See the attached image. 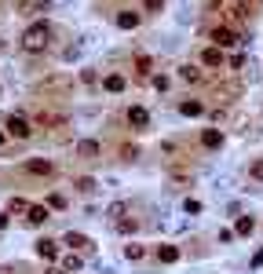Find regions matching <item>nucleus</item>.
I'll list each match as a JSON object with an SVG mask.
<instances>
[{"label":"nucleus","instance_id":"1","mask_svg":"<svg viewBox=\"0 0 263 274\" xmlns=\"http://www.w3.org/2000/svg\"><path fill=\"white\" fill-rule=\"evenodd\" d=\"M48 41H51V22H44V18H37L33 26H26V30H22V51H30V55L44 51V48H48Z\"/></svg>","mask_w":263,"mask_h":274},{"label":"nucleus","instance_id":"2","mask_svg":"<svg viewBox=\"0 0 263 274\" xmlns=\"http://www.w3.org/2000/svg\"><path fill=\"white\" fill-rule=\"evenodd\" d=\"M7 136H15V139H30V136H33V125L22 117V113H11V117H7Z\"/></svg>","mask_w":263,"mask_h":274},{"label":"nucleus","instance_id":"3","mask_svg":"<svg viewBox=\"0 0 263 274\" xmlns=\"http://www.w3.org/2000/svg\"><path fill=\"white\" fill-rule=\"evenodd\" d=\"M209 41L216 44V48H234V44H238V33L227 30V26H216V30L209 33Z\"/></svg>","mask_w":263,"mask_h":274},{"label":"nucleus","instance_id":"4","mask_svg":"<svg viewBox=\"0 0 263 274\" xmlns=\"http://www.w3.org/2000/svg\"><path fill=\"white\" fill-rule=\"evenodd\" d=\"M26 223L30 227H44L48 223V205H30V209H26Z\"/></svg>","mask_w":263,"mask_h":274},{"label":"nucleus","instance_id":"5","mask_svg":"<svg viewBox=\"0 0 263 274\" xmlns=\"http://www.w3.org/2000/svg\"><path fill=\"white\" fill-rule=\"evenodd\" d=\"M26 172H30V176H51L55 165L44 161V157H30V161H26Z\"/></svg>","mask_w":263,"mask_h":274},{"label":"nucleus","instance_id":"6","mask_svg":"<svg viewBox=\"0 0 263 274\" xmlns=\"http://www.w3.org/2000/svg\"><path fill=\"white\" fill-rule=\"evenodd\" d=\"M37 256H41V260H55V256H59V241L41 238V241H37Z\"/></svg>","mask_w":263,"mask_h":274},{"label":"nucleus","instance_id":"7","mask_svg":"<svg viewBox=\"0 0 263 274\" xmlns=\"http://www.w3.org/2000/svg\"><path fill=\"white\" fill-rule=\"evenodd\" d=\"M128 125H132V128H146V125H150V113H146L143 106H128Z\"/></svg>","mask_w":263,"mask_h":274},{"label":"nucleus","instance_id":"8","mask_svg":"<svg viewBox=\"0 0 263 274\" xmlns=\"http://www.w3.org/2000/svg\"><path fill=\"white\" fill-rule=\"evenodd\" d=\"M179 113H183V117H201V113H205V102H197V99H183V102H179Z\"/></svg>","mask_w":263,"mask_h":274},{"label":"nucleus","instance_id":"9","mask_svg":"<svg viewBox=\"0 0 263 274\" xmlns=\"http://www.w3.org/2000/svg\"><path fill=\"white\" fill-rule=\"evenodd\" d=\"M201 143L209 146V150L223 146V132H219V128H205V132H201Z\"/></svg>","mask_w":263,"mask_h":274},{"label":"nucleus","instance_id":"10","mask_svg":"<svg viewBox=\"0 0 263 274\" xmlns=\"http://www.w3.org/2000/svg\"><path fill=\"white\" fill-rule=\"evenodd\" d=\"M157 260L161 263H175L179 260V249H175V245H161V249H157Z\"/></svg>","mask_w":263,"mask_h":274},{"label":"nucleus","instance_id":"11","mask_svg":"<svg viewBox=\"0 0 263 274\" xmlns=\"http://www.w3.org/2000/svg\"><path fill=\"white\" fill-rule=\"evenodd\" d=\"M77 154H81V157H95V154H99V143H95V139H81V143H77Z\"/></svg>","mask_w":263,"mask_h":274},{"label":"nucleus","instance_id":"12","mask_svg":"<svg viewBox=\"0 0 263 274\" xmlns=\"http://www.w3.org/2000/svg\"><path fill=\"white\" fill-rule=\"evenodd\" d=\"M201 62H205V66H223L219 48H205V51H201Z\"/></svg>","mask_w":263,"mask_h":274},{"label":"nucleus","instance_id":"13","mask_svg":"<svg viewBox=\"0 0 263 274\" xmlns=\"http://www.w3.org/2000/svg\"><path fill=\"white\" fill-rule=\"evenodd\" d=\"M66 245H70V249H88V238H84V234H77V230H70V234H66Z\"/></svg>","mask_w":263,"mask_h":274},{"label":"nucleus","instance_id":"14","mask_svg":"<svg viewBox=\"0 0 263 274\" xmlns=\"http://www.w3.org/2000/svg\"><path fill=\"white\" fill-rule=\"evenodd\" d=\"M102 88L106 91H125V77H121V73H110V77L102 81Z\"/></svg>","mask_w":263,"mask_h":274},{"label":"nucleus","instance_id":"15","mask_svg":"<svg viewBox=\"0 0 263 274\" xmlns=\"http://www.w3.org/2000/svg\"><path fill=\"white\" fill-rule=\"evenodd\" d=\"M117 26H121V30H135V26H139V15H135V11L117 15Z\"/></svg>","mask_w":263,"mask_h":274},{"label":"nucleus","instance_id":"16","mask_svg":"<svg viewBox=\"0 0 263 274\" xmlns=\"http://www.w3.org/2000/svg\"><path fill=\"white\" fill-rule=\"evenodd\" d=\"M252 230H256V220H252V216H241V220H238V234H241V238H249Z\"/></svg>","mask_w":263,"mask_h":274},{"label":"nucleus","instance_id":"17","mask_svg":"<svg viewBox=\"0 0 263 274\" xmlns=\"http://www.w3.org/2000/svg\"><path fill=\"white\" fill-rule=\"evenodd\" d=\"M125 256H128V260H143L146 249H143V245H125Z\"/></svg>","mask_w":263,"mask_h":274},{"label":"nucleus","instance_id":"18","mask_svg":"<svg viewBox=\"0 0 263 274\" xmlns=\"http://www.w3.org/2000/svg\"><path fill=\"white\" fill-rule=\"evenodd\" d=\"M183 81L197 84V81H201V70H197V66H183Z\"/></svg>","mask_w":263,"mask_h":274},{"label":"nucleus","instance_id":"19","mask_svg":"<svg viewBox=\"0 0 263 274\" xmlns=\"http://www.w3.org/2000/svg\"><path fill=\"white\" fill-rule=\"evenodd\" d=\"M62 271H66V274L81 271V256H66V260H62Z\"/></svg>","mask_w":263,"mask_h":274},{"label":"nucleus","instance_id":"20","mask_svg":"<svg viewBox=\"0 0 263 274\" xmlns=\"http://www.w3.org/2000/svg\"><path fill=\"white\" fill-rule=\"evenodd\" d=\"M26 209H30L26 197H11V205H7V212H26Z\"/></svg>","mask_w":263,"mask_h":274},{"label":"nucleus","instance_id":"21","mask_svg":"<svg viewBox=\"0 0 263 274\" xmlns=\"http://www.w3.org/2000/svg\"><path fill=\"white\" fill-rule=\"evenodd\" d=\"M48 209H66V197L62 194H51L48 197Z\"/></svg>","mask_w":263,"mask_h":274},{"label":"nucleus","instance_id":"22","mask_svg":"<svg viewBox=\"0 0 263 274\" xmlns=\"http://www.w3.org/2000/svg\"><path fill=\"white\" fill-rule=\"evenodd\" d=\"M249 172H252V179H256V183H263V161H252Z\"/></svg>","mask_w":263,"mask_h":274},{"label":"nucleus","instance_id":"23","mask_svg":"<svg viewBox=\"0 0 263 274\" xmlns=\"http://www.w3.org/2000/svg\"><path fill=\"white\" fill-rule=\"evenodd\" d=\"M154 88L157 91H168V77H165V73H157V77H154Z\"/></svg>","mask_w":263,"mask_h":274},{"label":"nucleus","instance_id":"24","mask_svg":"<svg viewBox=\"0 0 263 274\" xmlns=\"http://www.w3.org/2000/svg\"><path fill=\"white\" fill-rule=\"evenodd\" d=\"M183 209H186V212H190V216H197V212H201V201H194V197H190V201H186V205H183Z\"/></svg>","mask_w":263,"mask_h":274},{"label":"nucleus","instance_id":"25","mask_svg":"<svg viewBox=\"0 0 263 274\" xmlns=\"http://www.w3.org/2000/svg\"><path fill=\"white\" fill-rule=\"evenodd\" d=\"M135 66H139V73H150V59H146V55H139Z\"/></svg>","mask_w":263,"mask_h":274},{"label":"nucleus","instance_id":"26","mask_svg":"<svg viewBox=\"0 0 263 274\" xmlns=\"http://www.w3.org/2000/svg\"><path fill=\"white\" fill-rule=\"evenodd\" d=\"M77 186H81L84 194H88V190H95V179H77Z\"/></svg>","mask_w":263,"mask_h":274},{"label":"nucleus","instance_id":"27","mask_svg":"<svg viewBox=\"0 0 263 274\" xmlns=\"http://www.w3.org/2000/svg\"><path fill=\"white\" fill-rule=\"evenodd\" d=\"M252 267H263V249H256V256H252Z\"/></svg>","mask_w":263,"mask_h":274},{"label":"nucleus","instance_id":"28","mask_svg":"<svg viewBox=\"0 0 263 274\" xmlns=\"http://www.w3.org/2000/svg\"><path fill=\"white\" fill-rule=\"evenodd\" d=\"M161 7V0H146V11H157Z\"/></svg>","mask_w":263,"mask_h":274},{"label":"nucleus","instance_id":"29","mask_svg":"<svg viewBox=\"0 0 263 274\" xmlns=\"http://www.w3.org/2000/svg\"><path fill=\"white\" fill-rule=\"evenodd\" d=\"M48 274H66V271H62V267H51V271H48Z\"/></svg>","mask_w":263,"mask_h":274},{"label":"nucleus","instance_id":"30","mask_svg":"<svg viewBox=\"0 0 263 274\" xmlns=\"http://www.w3.org/2000/svg\"><path fill=\"white\" fill-rule=\"evenodd\" d=\"M0 146H4V132H0Z\"/></svg>","mask_w":263,"mask_h":274}]
</instances>
